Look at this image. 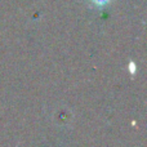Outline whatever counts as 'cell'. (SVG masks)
I'll use <instances>...</instances> for the list:
<instances>
[{
  "label": "cell",
  "instance_id": "obj_1",
  "mask_svg": "<svg viewBox=\"0 0 147 147\" xmlns=\"http://www.w3.org/2000/svg\"><path fill=\"white\" fill-rule=\"evenodd\" d=\"M89 1H90L92 5H94L97 8H103V7H107L112 0H89Z\"/></svg>",
  "mask_w": 147,
  "mask_h": 147
},
{
  "label": "cell",
  "instance_id": "obj_2",
  "mask_svg": "<svg viewBox=\"0 0 147 147\" xmlns=\"http://www.w3.org/2000/svg\"><path fill=\"white\" fill-rule=\"evenodd\" d=\"M128 70H129V72L132 74V75H134V74H136V70H137V69H136V63H134V62H130V63H129V67H128Z\"/></svg>",
  "mask_w": 147,
  "mask_h": 147
}]
</instances>
